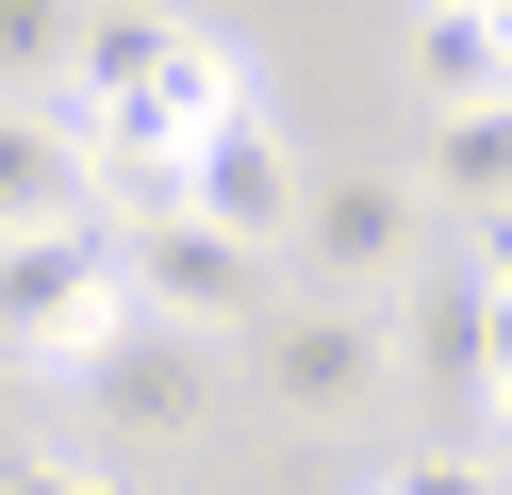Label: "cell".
I'll return each mask as SVG.
<instances>
[{
  "mask_svg": "<svg viewBox=\"0 0 512 495\" xmlns=\"http://www.w3.org/2000/svg\"><path fill=\"white\" fill-rule=\"evenodd\" d=\"M67 116H166V132H199V116H232V99H265V66L232 50L215 17H149V0H83V50H67Z\"/></svg>",
  "mask_w": 512,
  "mask_h": 495,
  "instance_id": "1",
  "label": "cell"
},
{
  "mask_svg": "<svg viewBox=\"0 0 512 495\" xmlns=\"http://www.w3.org/2000/svg\"><path fill=\"white\" fill-rule=\"evenodd\" d=\"M67 396H83V429H100V446H199L215 429V330H166V314H116L100 347L67 363Z\"/></svg>",
  "mask_w": 512,
  "mask_h": 495,
  "instance_id": "2",
  "label": "cell"
},
{
  "mask_svg": "<svg viewBox=\"0 0 512 495\" xmlns=\"http://www.w3.org/2000/svg\"><path fill=\"white\" fill-rule=\"evenodd\" d=\"M116 314H133V281H116V215H83V231H17V248H0V363L67 380Z\"/></svg>",
  "mask_w": 512,
  "mask_h": 495,
  "instance_id": "3",
  "label": "cell"
},
{
  "mask_svg": "<svg viewBox=\"0 0 512 495\" xmlns=\"http://www.w3.org/2000/svg\"><path fill=\"white\" fill-rule=\"evenodd\" d=\"M232 347H248V380H265V413H281V429H347V413L380 396V363H397L364 297H265Z\"/></svg>",
  "mask_w": 512,
  "mask_h": 495,
  "instance_id": "4",
  "label": "cell"
},
{
  "mask_svg": "<svg viewBox=\"0 0 512 495\" xmlns=\"http://www.w3.org/2000/svg\"><path fill=\"white\" fill-rule=\"evenodd\" d=\"M281 264H314V297H380L397 264H430V182H397V165H331V182H298Z\"/></svg>",
  "mask_w": 512,
  "mask_h": 495,
  "instance_id": "5",
  "label": "cell"
},
{
  "mask_svg": "<svg viewBox=\"0 0 512 495\" xmlns=\"http://www.w3.org/2000/svg\"><path fill=\"white\" fill-rule=\"evenodd\" d=\"M116 281H133V314L215 330V347H232V330L281 297V264H265V248H232L215 215H133V231H116Z\"/></svg>",
  "mask_w": 512,
  "mask_h": 495,
  "instance_id": "6",
  "label": "cell"
},
{
  "mask_svg": "<svg viewBox=\"0 0 512 495\" xmlns=\"http://www.w3.org/2000/svg\"><path fill=\"white\" fill-rule=\"evenodd\" d=\"M298 182L314 165L281 149V99H232V116H199V149H182V215H215L265 264H281V231H298Z\"/></svg>",
  "mask_w": 512,
  "mask_h": 495,
  "instance_id": "7",
  "label": "cell"
},
{
  "mask_svg": "<svg viewBox=\"0 0 512 495\" xmlns=\"http://www.w3.org/2000/svg\"><path fill=\"white\" fill-rule=\"evenodd\" d=\"M83 215H100V182H83L67 116H50V99H0V248H17V231H83Z\"/></svg>",
  "mask_w": 512,
  "mask_h": 495,
  "instance_id": "8",
  "label": "cell"
},
{
  "mask_svg": "<svg viewBox=\"0 0 512 495\" xmlns=\"http://www.w3.org/2000/svg\"><path fill=\"white\" fill-rule=\"evenodd\" d=\"M413 99H430V116H479V99H512V50L479 33V0H413Z\"/></svg>",
  "mask_w": 512,
  "mask_h": 495,
  "instance_id": "9",
  "label": "cell"
},
{
  "mask_svg": "<svg viewBox=\"0 0 512 495\" xmlns=\"http://www.w3.org/2000/svg\"><path fill=\"white\" fill-rule=\"evenodd\" d=\"M430 182L463 198L479 231L512 215V99H479V116H430Z\"/></svg>",
  "mask_w": 512,
  "mask_h": 495,
  "instance_id": "10",
  "label": "cell"
},
{
  "mask_svg": "<svg viewBox=\"0 0 512 495\" xmlns=\"http://www.w3.org/2000/svg\"><path fill=\"white\" fill-rule=\"evenodd\" d=\"M413 363H430L446 396H479V380H496V363H479V264H446V281L413 297Z\"/></svg>",
  "mask_w": 512,
  "mask_h": 495,
  "instance_id": "11",
  "label": "cell"
},
{
  "mask_svg": "<svg viewBox=\"0 0 512 495\" xmlns=\"http://www.w3.org/2000/svg\"><path fill=\"white\" fill-rule=\"evenodd\" d=\"M83 50V0H0V99H50Z\"/></svg>",
  "mask_w": 512,
  "mask_h": 495,
  "instance_id": "12",
  "label": "cell"
},
{
  "mask_svg": "<svg viewBox=\"0 0 512 495\" xmlns=\"http://www.w3.org/2000/svg\"><path fill=\"white\" fill-rule=\"evenodd\" d=\"M496 479H512V462H479V446H413L380 495H496Z\"/></svg>",
  "mask_w": 512,
  "mask_h": 495,
  "instance_id": "13",
  "label": "cell"
},
{
  "mask_svg": "<svg viewBox=\"0 0 512 495\" xmlns=\"http://www.w3.org/2000/svg\"><path fill=\"white\" fill-rule=\"evenodd\" d=\"M0 495H116L100 462H0Z\"/></svg>",
  "mask_w": 512,
  "mask_h": 495,
  "instance_id": "14",
  "label": "cell"
},
{
  "mask_svg": "<svg viewBox=\"0 0 512 495\" xmlns=\"http://www.w3.org/2000/svg\"><path fill=\"white\" fill-rule=\"evenodd\" d=\"M0 462H17V446H0Z\"/></svg>",
  "mask_w": 512,
  "mask_h": 495,
  "instance_id": "15",
  "label": "cell"
},
{
  "mask_svg": "<svg viewBox=\"0 0 512 495\" xmlns=\"http://www.w3.org/2000/svg\"><path fill=\"white\" fill-rule=\"evenodd\" d=\"M496 495H512V479H496Z\"/></svg>",
  "mask_w": 512,
  "mask_h": 495,
  "instance_id": "16",
  "label": "cell"
}]
</instances>
